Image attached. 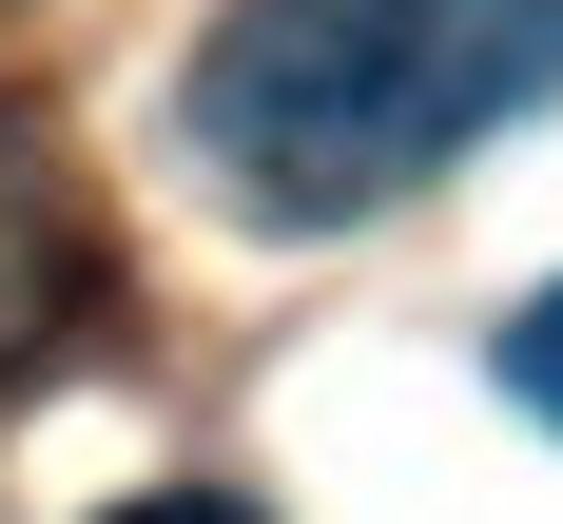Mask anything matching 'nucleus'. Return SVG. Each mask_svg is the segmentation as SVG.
Segmentation results:
<instances>
[{"label":"nucleus","mask_w":563,"mask_h":524,"mask_svg":"<svg viewBox=\"0 0 563 524\" xmlns=\"http://www.w3.org/2000/svg\"><path fill=\"white\" fill-rule=\"evenodd\" d=\"M544 98H563V0H233L175 116L233 175V214L331 233Z\"/></svg>","instance_id":"f257e3e1"},{"label":"nucleus","mask_w":563,"mask_h":524,"mask_svg":"<svg viewBox=\"0 0 563 524\" xmlns=\"http://www.w3.org/2000/svg\"><path fill=\"white\" fill-rule=\"evenodd\" d=\"M117 524H253L233 486H156V505H117Z\"/></svg>","instance_id":"7ed1b4c3"},{"label":"nucleus","mask_w":563,"mask_h":524,"mask_svg":"<svg viewBox=\"0 0 563 524\" xmlns=\"http://www.w3.org/2000/svg\"><path fill=\"white\" fill-rule=\"evenodd\" d=\"M506 389L563 427V291H525V311H506Z\"/></svg>","instance_id":"f03ea898"}]
</instances>
